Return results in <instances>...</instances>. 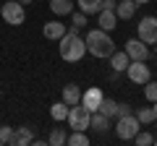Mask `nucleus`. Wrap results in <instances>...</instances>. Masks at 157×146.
<instances>
[{"instance_id":"nucleus-28","label":"nucleus","mask_w":157,"mask_h":146,"mask_svg":"<svg viewBox=\"0 0 157 146\" xmlns=\"http://www.w3.org/2000/svg\"><path fill=\"white\" fill-rule=\"evenodd\" d=\"M115 5H118V0H102L100 11H115Z\"/></svg>"},{"instance_id":"nucleus-2","label":"nucleus","mask_w":157,"mask_h":146,"mask_svg":"<svg viewBox=\"0 0 157 146\" xmlns=\"http://www.w3.org/2000/svg\"><path fill=\"white\" fill-rule=\"evenodd\" d=\"M84 42H86V52L94 55L97 60H105L115 52V42H113L110 31H102V29H92L84 37Z\"/></svg>"},{"instance_id":"nucleus-21","label":"nucleus","mask_w":157,"mask_h":146,"mask_svg":"<svg viewBox=\"0 0 157 146\" xmlns=\"http://www.w3.org/2000/svg\"><path fill=\"white\" fill-rule=\"evenodd\" d=\"M76 3H78V11L89 16V13H100V3L102 0H76Z\"/></svg>"},{"instance_id":"nucleus-24","label":"nucleus","mask_w":157,"mask_h":146,"mask_svg":"<svg viewBox=\"0 0 157 146\" xmlns=\"http://www.w3.org/2000/svg\"><path fill=\"white\" fill-rule=\"evenodd\" d=\"M86 24H89V21H86V13H81V11H78V13L73 11V13H71V26H73V29H84Z\"/></svg>"},{"instance_id":"nucleus-18","label":"nucleus","mask_w":157,"mask_h":146,"mask_svg":"<svg viewBox=\"0 0 157 146\" xmlns=\"http://www.w3.org/2000/svg\"><path fill=\"white\" fill-rule=\"evenodd\" d=\"M68 110H71V107H68V104H66V102H63V99H60V102H55V104H52V107H50V118H52V120H55V123H63V120H66V118H68Z\"/></svg>"},{"instance_id":"nucleus-10","label":"nucleus","mask_w":157,"mask_h":146,"mask_svg":"<svg viewBox=\"0 0 157 146\" xmlns=\"http://www.w3.org/2000/svg\"><path fill=\"white\" fill-rule=\"evenodd\" d=\"M34 144V130L21 125V128H13V136H11V146H29Z\"/></svg>"},{"instance_id":"nucleus-3","label":"nucleus","mask_w":157,"mask_h":146,"mask_svg":"<svg viewBox=\"0 0 157 146\" xmlns=\"http://www.w3.org/2000/svg\"><path fill=\"white\" fill-rule=\"evenodd\" d=\"M141 130V123H139V118L136 115H121L118 118V123H115V136L121 141H134V136Z\"/></svg>"},{"instance_id":"nucleus-11","label":"nucleus","mask_w":157,"mask_h":146,"mask_svg":"<svg viewBox=\"0 0 157 146\" xmlns=\"http://www.w3.org/2000/svg\"><path fill=\"white\" fill-rule=\"evenodd\" d=\"M66 31H68V26H66V24H60V18H55V21H47L45 26H42V34H45L47 39H52V42H58Z\"/></svg>"},{"instance_id":"nucleus-34","label":"nucleus","mask_w":157,"mask_h":146,"mask_svg":"<svg viewBox=\"0 0 157 146\" xmlns=\"http://www.w3.org/2000/svg\"><path fill=\"white\" fill-rule=\"evenodd\" d=\"M155 144H157V138H155Z\"/></svg>"},{"instance_id":"nucleus-16","label":"nucleus","mask_w":157,"mask_h":146,"mask_svg":"<svg viewBox=\"0 0 157 146\" xmlns=\"http://www.w3.org/2000/svg\"><path fill=\"white\" fill-rule=\"evenodd\" d=\"M100 29L102 31H113V29L118 26V16H115V11H100Z\"/></svg>"},{"instance_id":"nucleus-12","label":"nucleus","mask_w":157,"mask_h":146,"mask_svg":"<svg viewBox=\"0 0 157 146\" xmlns=\"http://www.w3.org/2000/svg\"><path fill=\"white\" fill-rule=\"evenodd\" d=\"M136 3L134 0H121L115 5V16H118V21H128V18H134L136 16Z\"/></svg>"},{"instance_id":"nucleus-30","label":"nucleus","mask_w":157,"mask_h":146,"mask_svg":"<svg viewBox=\"0 0 157 146\" xmlns=\"http://www.w3.org/2000/svg\"><path fill=\"white\" fill-rule=\"evenodd\" d=\"M136 5H144V3H152V0H134Z\"/></svg>"},{"instance_id":"nucleus-9","label":"nucleus","mask_w":157,"mask_h":146,"mask_svg":"<svg viewBox=\"0 0 157 146\" xmlns=\"http://www.w3.org/2000/svg\"><path fill=\"white\" fill-rule=\"evenodd\" d=\"M123 50L128 52V57H131V60H147V57H149V47H147L144 42L139 39V37H136V39H128Z\"/></svg>"},{"instance_id":"nucleus-35","label":"nucleus","mask_w":157,"mask_h":146,"mask_svg":"<svg viewBox=\"0 0 157 146\" xmlns=\"http://www.w3.org/2000/svg\"><path fill=\"white\" fill-rule=\"evenodd\" d=\"M118 3H121V0H118Z\"/></svg>"},{"instance_id":"nucleus-4","label":"nucleus","mask_w":157,"mask_h":146,"mask_svg":"<svg viewBox=\"0 0 157 146\" xmlns=\"http://www.w3.org/2000/svg\"><path fill=\"white\" fill-rule=\"evenodd\" d=\"M68 128H73V130H86L89 128V123H92V112L86 110L81 102L78 104H73L71 110H68Z\"/></svg>"},{"instance_id":"nucleus-29","label":"nucleus","mask_w":157,"mask_h":146,"mask_svg":"<svg viewBox=\"0 0 157 146\" xmlns=\"http://www.w3.org/2000/svg\"><path fill=\"white\" fill-rule=\"evenodd\" d=\"M131 112V107L128 104H121V102H118V118H121V115H128Z\"/></svg>"},{"instance_id":"nucleus-15","label":"nucleus","mask_w":157,"mask_h":146,"mask_svg":"<svg viewBox=\"0 0 157 146\" xmlns=\"http://www.w3.org/2000/svg\"><path fill=\"white\" fill-rule=\"evenodd\" d=\"M50 11L55 13L58 18L60 16H71L73 13V0H50Z\"/></svg>"},{"instance_id":"nucleus-17","label":"nucleus","mask_w":157,"mask_h":146,"mask_svg":"<svg viewBox=\"0 0 157 146\" xmlns=\"http://www.w3.org/2000/svg\"><path fill=\"white\" fill-rule=\"evenodd\" d=\"M89 128H94L97 133H105V130H110V118H107V115H102L100 110H97V112H92Z\"/></svg>"},{"instance_id":"nucleus-27","label":"nucleus","mask_w":157,"mask_h":146,"mask_svg":"<svg viewBox=\"0 0 157 146\" xmlns=\"http://www.w3.org/2000/svg\"><path fill=\"white\" fill-rule=\"evenodd\" d=\"M11 136H13L11 125H0V141H3V144H11Z\"/></svg>"},{"instance_id":"nucleus-31","label":"nucleus","mask_w":157,"mask_h":146,"mask_svg":"<svg viewBox=\"0 0 157 146\" xmlns=\"http://www.w3.org/2000/svg\"><path fill=\"white\" fill-rule=\"evenodd\" d=\"M152 110H155V120H157V102H152Z\"/></svg>"},{"instance_id":"nucleus-8","label":"nucleus","mask_w":157,"mask_h":146,"mask_svg":"<svg viewBox=\"0 0 157 146\" xmlns=\"http://www.w3.org/2000/svg\"><path fill=\"white\" fill-rule=\"evenodd\" d=\"M102 99H105V94H102V89H97V86H89V89L81 94V104H84L89 112H97V110H100Z\"/></svg>"},{"instance_id":"nucleus-25","label":"nucleus","mask_w":157,"mask_h":146,"mask_svg":"<svg viewBox=\"0 0 157 146\" xmlns=\"http://www.w3.org/2000/svg\"><path fill=\"white\" fill-rule=\"evenodd\" d=\"M144 97H147V99H149V102H157V81H147V84H144Z\"/></svg>"},{"instance_id":"nucleus-6","label":"nucleus","mask_w":157,"mask_h":146,"mask_svg":"<svg viewBox=\"0 0 157 146\" xmlns=\"http://www.w3.org/2000/svg\"><path fill=\"white\" fill-rule=\"evenodd\" d=\"M126 73H128V81H131V84H136V86H144L147 81L152 78L147 60H131L128 68H126Z\"/></svg>"},{"instance_id":"nucleus-5","label":"nucleus","mask_w":157,"mask_h":146,"mask_svg":"<svg viewBox=\"0 0 157 146\" xmlns=\"http://www.w3.org/2000/svg\"><path fill=\"white\" fill-rule=\"evenodd\" d=\"M0 16H3L6 24H11V26H21V24L26 21V11H24V5L18 3V0H8V3H3Z\"/></svg>"},{"instance_id":"nucleus-19","label":"nucleus","mask_w":157,"mask_h":146,"mask_svg":"<svg viewBox=\"0 0 157 146\" xmlns=\"http://www.w3.org/2000/svg\"><path fill=\"white\" fill-rule=\"evenodd\" d=\"M66 144H71V146H89L92 141H89V136L84 133V130H73L71 136H68V141Z\"/></svg>"},{"instance_id":"nucleus-26","label":"nucleus","mask_w":157,"mask_h":146,"mask_svg":"<svg viewBox=\"0 0 157 146\" xmlns=\"http://www.w3.org/2000/svg\"><path fill=\"white\" fill-rule=\"evenodd\" d=\"M134 141L139 146H149V144H155V136H149V133H144V130H139V133L134 136Z\"/></svg>"},{"instance_id":"nucleus-20","label":"nucleus","mask_w":157,"mask_h":146,"mask_svg":"<svg viewBox=\"0 0 157 146\" xmlns=\"http://www.w3.org/2000/svg\"><path fill=\"white\" fill-rule=\"evenodd\" d=\"M100 112L107 115V118H118V102L105 97V99H102V104H100Z\"/></svg>"},{"instance_id":"nucleus-32","label":"nucleus","mask_w":157,"mask_h":146,"mask_svg":"<svg viewBox=\"0 0 157 146\" xmlns=\"http://www.w3.org/2000/svg\"><path fill=\"white\" fill-rule=\"evenodd\" d=\"M18 3H21V5H29V3H32V0H18Z\"/></svg>"},{"instance_id":"nucleus-36","label":"nucleus","mask_w":157,"mask_h":146,"mask_svg":"<svg viewBox=\"0 0 157 146\" xmlns=\"http://www.w3.org/2000/svg\"><path fill=\"white\" fill-rule=\"evenodd\" d=\"M155 123H157V120H155Z\"/></svg>"},{"instance_id":"nucleus-14","label":"nucleus","mask_w":157,"mask_h":146,"mask_svg":"<svg viewBox=\"0 0 157 146\" xmlns=\"http://www.w3.org/2000/svg\"><path fill=\"white\" fill-rule=\"evenodd\" d=\"M81 94H84V91L78 89V84H68V86H63V102H66L68 107L78 104V102H81Z\"/></svg>"},{"instance_id":"nucleus-23","label":"nucleus","mask_w":157,"mask_h":146,"mask_svg":"<svg viewBox=\"0 0 157 146\" xmlns=\"http://www.w3.org/2000/svg\"><path fill=\"white\" fill-rule=\"evenodd\" d=\"M136 118H139L141 125L155 123V110H152V107H141V110H136Z\"/></svg>"},{"instance_id":"nucleus-7","label":"nucleus","mask_w":157,"mask_h":146,"mask_svg":"<svg viewBox=\"0 0 157 146\" xmlns=\"http://www.w3.org/2000/svg\"><path fill=\"white\" fill-rule=\"evenodd\" d=\"M136 31H139V39L144 45H155L157 42V18L155 16H144L136 24Z\"/></svg>"},{"instance_id":"nucleus-13","label":"nucleus","mask_w":157,"mask_h":146,"mask_svg":"<svg viewBox=\"0 0 157 146\" xmlns=\"http://www.w3.org/2000/svg\"><path fill=\"white\" fill-rule=\"evenodd\" d=\"M128 63H131V57H128V52H126V50H121V52L115 50L110 55V65H113V71H115V73H123L126 68H128Z\"/></svg>"},{"instance_id":"nucleus-22","label":"nucleus","mask_w":157,"mask_h":146,"mask_svg":"<svg viewBox=\"0 0 157 146\" xmlns=\"http://www.w3.org/2000/svg\"><path fill=\"white\" fill-rule=\"evenodd\" d=\"M66 141H68L66 130H63V128H52V133H50V138H47V144H50V146H60V144H66Z\"/></svg>"},{"instance_id":"nucleus-33","label":"nucleus","mask_w":157,"mask_h":146,"mask_svg":"<svg viewBox=\"0 0 157 146\" xmlns=\"http://www.w3.org/2000/svg\"><path fill=\"white\" fill-rule=\"evenodd\" d=\"M155 52H157V42H155Z\"/></svg>"},{"instance_id":"nucleus-1","label":"nucleus","mask_w":157,"mask_h":146,"mask_svg":"<svg viewBox=\"0 0 157 146\" xmlns=\"http://www.w3.org/2000/svg\"><path fill=\"white\" fill-rule=\"evenodd\" d=\"M58 52H60V57L66 63H78L86 55V42L78 37V29L71 26L60 39H58Z\"/></svg>"}]
</instances>
